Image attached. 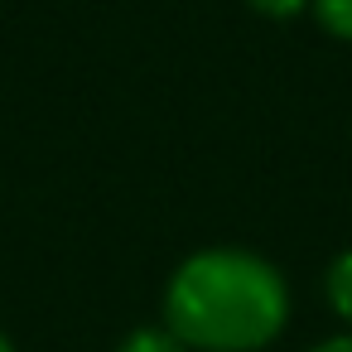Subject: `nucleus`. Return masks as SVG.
I'll return each mask as SVG.
<instances>
[{
  "instance_id": "423d86ee",
  "label": "nucleus",
  "mask_w": 352,
  "mask_h": 352,
  "mask_svg": "<svg viewBox=\"0 0 352 352\" xmlns=\"http://www.w3.org/2000/svg\"><path fill=\"white\" fill-rule=\"evenodd\" d=\"M314 352H352V338H328V342H318Z\"/></svg>"
},
{
  "instance_id": "0eeeda50",
  "label": "nucleus",
  "mask_w": 352,
  "mask_h": 352,
  "mask_svg": "<svg viewBox=\"0 0 352 352\" xmlns=\"http://www.w3.org/2000/svg\"><path fill=\"white\" fill-rule=\"evenodd\" d=\"M0 352H15V347H10V338H6V333H0Z\"/></svg>"
},
{
  "instance_id": "f03ea898",
  "label": "nucleus",
  "mask_w": 352,
  "mask_h": 352,
  "mask_svg": "<svg viewBox=\"0 0 352 352\" xmlns=\"http://www.w3.org/2000/svg\"><path fill=\"white\" fill-rule=\"evenodd\" d=\"M328 299H333V309L352 323V251H342V256L328 265Z\"/></svg>"
},
{
  "instance_id": "7ed1b4c3",
  "label": "nucleus",
  "mask_w": 352,
  "mask_h": 352,
  "mask_svg": "<svg viewBox=\"0 0 352 352\" xmlns=\"http://www.w3.org/2000/svg\"><path fill=\"white\" fill-rule=\"evenodd\" d=\"M309 6H314V15L328 34L352 39V0H309Z\"/></svg>"
},
{
  "instance_id": "20e7f679",
  "label": "nucleus",
  "mask_w": 352,
  "mask_h": 352,
  "mask_svg": "<svg viewBox=\"0 0 352 352\" xmlns=\"http://www.w3.org/2000/svg\"><path fill=\"white\" fill-rule=\"evenodd\" d=\"M121 352H188L169 328H135L126 342H121Z\"/></svg>"
},
{
  "instance_id": "39448f33",
  "label": "nucleus",
  "mask_w": 352,
  "mask_h": 352,
  "mask_svg": "<svg viewBox=\"0 0 352 352\" xmlns=\"http://www.w3.org/2000/svg\"><path fill=\"white\" fill-rule=\"evenodd\" d=\"M251 10H261V15H270V20H289V15H299L309 0H246Z\"/></svg>"
},
{
  "instance_id": "f257e3e1",
  "label": "nucleus",
  "mask_w": 352,
  "mask_h": 352,
  "mask_svg": "<svg viewBox=\"0 0 352 352\" xmlns=\"http://www.w3.org/2000/svg\"><path fill=\"white\" fill-rule=\"evenodd\" d=\"M289 314V289L280 270L251 251H198L188 256L164 294L169 333L203 352H256Z\"/></svg>"
}]
</instances>
